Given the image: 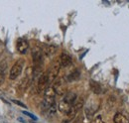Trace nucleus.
<instances>
[{
    "mask_svg": "<svg viewBox=\"0 0 129 123\" xmlns=\"http://www.w3.org/2000/svg\"><path fill=\"white\" fill-rule=\"evenodd\" d=\"M25 65V61L23 59H20L13 65V67L11 68L10 70V73H9V78L11 80H14L16 79L17 77H19L23 71V67Z\"/></svg>",
    "mask_w": 129,
    "mask_h": 123,
    "instance_id": "nucleus-1",
    "label": "nucleus"
},
{
    "mask_svg": "<svg viewBox=\"0 0 129 123\" xmlns=\"http://www.w3.org/2000/svg\"><path fill=\"white\" fill-rule=\"evenodd\" d=\"M61 64H60V61H56L52 67L50 68V70L48 71V79H49V83H52L56 80V78L59 76V73H60V70H61Z\"/></svg>",
    "mask_w": 129,
    "mask_h": 123,
    "instance_id": "nucleus-2",
    "label": "nucleus"
},
{
    "mask_svg": "<svg viewBox=\"0 0 129 123\" xmlns=\"http://www.w3.org/2000/svg\"><path fill=\"white\" fill-rule=\"evenodd\" d=\"M32 57L33 61L35 65V69L40 70V67L43 61V52L39 48H33L32 49Z\"/></svg>",
    "mask_w": 129,
    "mask_h": 123,
    "instance_id": "nucleus-3",
    "label": "nucleus"
},
{
    "mask_svg": "<svg viewBox=\"0 0 129 123\" xmlns=\"http://www.w3.org/2000/svg\"><path fill=\"white\" fill-rule=\"evenodd\" d=\"M53 88L56 92V94H59L61 96H64L66 93H67V88L64 86V80L62 78L60 79H56L54 82H53Z\"/></svg>",
    "mask_w": 129,
    "mask_h": 123,
    "instance_id": "nucleus-4",
    "label": "nucleus"
},
{
    "mask_svg": "<svg viewBox=\"0 0 129 123\" xmlns=\"http://www.w3.org/2000/svg\"><path fill=\"white\" fill-rule=\"evenodd\" d=\"M49 79H48V74H42L40 77L38 78V86H37V90L38 92H42L43 90L45 91V89L48 87Z\"/></svg>",
    "mask_w": 129,
    "mask_h": 123,
    "instance_id": "nucleus-5",
    "label": "nucleus"
},
{
    "mask_svg": "<svg viewBox=\"0 0 129 123\" xmlns=\"http://www.w3.org/2000/svg\"><path fill=\"white\" fill-rule=\"evenodd\" d=\"M16 47H17V51L20 54H26L27 51H28V49H29V44L24 39H18Z\"/></svg>",
    "mask_w": 129,
    "mask_h": 123,
    "instance_id": "nucleus-6",
    "label": "nucleus"
},
{
    "mask_svg": "<svg viewBox=\"0 0 129 123\" xmlns=\"http://www.w3.org/2000/svg\"><path fill=\"white\" fill-rule=\"evenodd\" d=\"M59 61H60L61 66H62V67H64V68H67V67L71 66V65H72V63H73V61H72V57H71L70 55L66 54V53L61 54Z\"/></svg>",
    "mask_w": 129,
    "mask_h": 123,
    "instance_id": "nucleus-7",
    "label": "nucleus"
},
{
    "mask_svg": "<svg viewBox=\"0 0 129 123\" xmlns=\"http://www.w3.org/2000/svg\"><path fill=\"white\" fill-rule=\"evenodd\" d=\"M71 107H72V105H71L70 103H68L64 99H62V100L59 102V104H58V109H59V111L62 112V113H64V114H68V112L70 111Z\"/></svg>",
    "mask_w": 129,
    "mask_h": 123,
    "instance_id": "nucleus-8",
    "label": "nucleus"
},
{
    "mask_svg": "<svg viewBox=\"0 0 129 123\" xmlns=\"http://www.w3.org/2000/svg\"><path fill=\"white\" fill-rule=\"evenodd\" d=\"M89 86H90L91 91L93 92V93H95V94H100L101 91H102L100 83L95 81V80H90L89 81Z\"/></svg>",
    "mask_w": 129,
    "mask_h": 123,
    "instance_id": "nucleus-9",
    "label": "nucleus"
},
{
    "mask_svg": "<svg viewBox=\"0 0 129 123\" xmlns=\"http://www.w3.org/2000/svg\"><path fill=\"white\" fill-rule=\"evenodd\" d=\"M77 98H78V96H77V94L75 93V92H67L66 93V95L64 96V100H66L68 103H70L71 105H73L75 102H76V100H77Z\"/></svg>",
    "mask_w": 129,
    "mask_h": 123,
    "instance_id": "nucleus-10",
    "label": "nucleus"
},
{
    "mask_svg": "<svg viewBox=\"0 0 129 123\" xmlns=\"http://www.w3.org/2000/svg\"><path fill=\"white\" fill-rule=\"evenodd\" d=\"M113 123H129V119L122 113H116L113 117Z\"/></svg>",
    "mask_w": 129,
    "mask_h": 123,
    "instance_id": "nucleus-11",
    "label": "nucleus"
},
{
    "mask_svg": "<svg viewBox=\"0 0 129 123\" xmlns=\"http://www.w3.org/2000/svg\"><path fill=\"white\" fill-rule=\"evenodd\" d=\"M80 77V72L78 70H74L73 72L70 73L68 76V81H75Z\"/></svg>",
    "mask_w": 129,
    "mask_h": 123,
    "instance_id": "nucleus-12",
    "label": "nucleus"
},
{
    "mask_svg": "<svg viewBox=\"0 0 129 123\" xmlns=\"http://www.w3.org/2000/svg\"><path fill=\"white\" fill-rule=\"evenodd\" d=\"M44 93H45L44 97H50V98H55V95H56V92L52 85H48V87L45 89Z\"/></svg>",
    "mask_w": 129,
    "mask_h": 123,
    "instance_id": "nucleus-13",
    "label": "nucleus"
},
{
    "mask_svg": "<svg viewBox=\"0 0 129 123\" xmlns=\"http://www.w3.org/2000/svg\"><path fill=\"white\" fill-rule=\"evenodd\" d=\"M5 74H6V65L5 64H1L0 65V84L5 79Z\"/></svg>",
    "mask_w": 129,
    "mask_h": 123,
    "instance_id": "nucleus-14",
    "label": "nucleus"
},
{
    "mask_svg": "<svg viewBox=\"0 0 129 123\" xmlns=\"http://www.w3.org/2000/svg\"><path fill=\"white\" fill-rule=\"evenodd\" d=\"M77 112H78V110L72 105V107H71V109H70V111H69V112H68V114H67V116H68L69 120H71V121H72V120L76 117Z\"/></svg>",
    "mask_w": 129,
    "mask_h": 123,
    "instance_id": "nucleus-15",
    "label": "nucleus"
},
{
    "mask_svg": "<svg viewBox=\"0 0 129 123\" xmlns=\"http://www.w3.org/2000/svg\"><path fill=\"white\" fill-rule=\"evenodd\" d=\"M55 52H56V47H54V46H47L46 47V49L44 50L45 55L48 56V57L52 56V55H54Z\"/></svg>",
    "mask_w": 129,
    "mask_h": 123,
    "instance_id": "nucleus-16",
    "label": "nucleus"
},
{
    "mask_svg": "<svg viewBox=\"0 0 129 123\" xmlns=\"http://www.w3.org/2000/svg\"><path fill=\"white\" fill-rule=\"evenodd\" d=\"M83 103H84V102H83V99H82V98H79V97H78V98H77V100H76V102L73 104V106H74V107H75L77 110H78V111H79L81 108H82V106H83Z\"/></svg>",
    "mask_w": 129,
    "mask_h": 123,
    "instance_id": "nucleus-17",
    "label": "nucleus"
},
{
    "mask_svg": "<svg viewBox=\"0 0 129 123\" xmlns=\"http://www.w3.org/2000/svg\"><path fill=\"white\" fill-rule=\"evenodd\" d=\"M93 123H104L102 116L101 115H97L96 117L94 118V120H93Z\"/></svg>",
    "mask_w": 129,
    "mask_h": 123,
    "instance_id": "nucleus-18",
    "label": "nucleus"
},
{
    "mask_svg": "<svg viewBox=\"0 0 129 123\" xmlns=\"http://www.w3.org/2000/svg\"><path fill=\"white\" fill-rule=\"evenodd\" d=\"M24 114H26V115H28V116H30L31 118H33V119H36V117L33 115V114H31V113H29V112H27V111H25L24 112Z\"/></svg>",
    "mask_w": 129,
    "mask_h": 123,
    "instance_id": "nucleus-19",
    "label": "nucleus"
},
{
    "mask_svg": "<svg viewBox=\"0 0 129 123\" xmlns=\"http://www.w3.org/2000/svg\"><path fill=\"white\" fill-rule=\"evenodd\" d=\"M13 102H15V103H17L18 105H20V106H22V107H26L22 102H19V101H17V100H13Z\"/></svg>",
    "mask_w": 129,
    "mask_h": 123,
    "instance_id": "nucleus-20",
    "label": "nucleus"
}]
</instances>
